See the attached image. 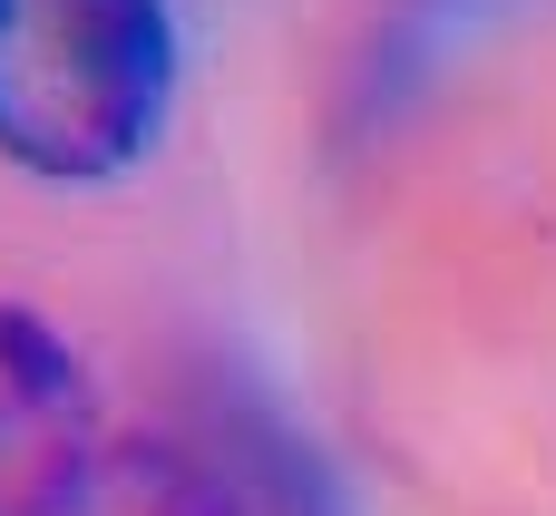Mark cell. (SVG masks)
Returning a JSON list of instances; mask_svg holds the SVG:
<instances>
[{
	"label": "cell",
	"mask_w": 556,
	"mask_h": 516,
	"mask_svg": "<svg viewBox=\"0 0 556 516\" xmlns=\"http://www.w3.org/2000/svg\"><path fill=\"white\" fill-rule=\"evenodd\" d=\"M176 107L166 0H0V166L39 185H117Z\"/></svg>",
	"instance_id": "cell-1"
},
{
	"label": "cell",
	"mask_w": 556,
	"mask_h": 516,
	"mask_svg": "<svg viewBox=\"0 0 556 516\" xmlns=\"http://www.w3.org/2000/svg\"><path fill=\"white\" fill-rule=\"evenodd\" d=\"M98 449H108V410L78 341L0 302V516H49Z\"/></svg>",
	"instance_id": "cell-2"
},
{
	"label": "cell",
	"mask_w": 556,
	"mask_h": 516,
	"mask_svg": "<svg viewBox=\"0 0 556 516\" xmlns=\"http://www.w3.org/2000/svg\"><path fill=\"white\" fill-rule=\"evenodd\" d=\"M49 516H254L235 468L186 449V439H147V429H108V449L78 468V488Z\"/></svg>",
	"instance_id": "cell-3"
}]
</instances>
